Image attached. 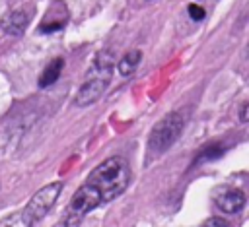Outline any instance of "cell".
<instances>
[{
    "label": "cell",
    "instance_id": "6da1fadb",
    "mask_svg": "<svg viewBox=\"0 0 249 227\" xmlns=\"http://www.w3.org/2000/svg\"><path fill=\"white\" fill-rule=\"evenodd\" d=\"M130 180V167H128V161L121 155H113L105 161H101L88 177V184H91L99 198H101V204L105 202H111L115 200L117 196H121L126 188Z\"/></svg>",
    "mask_w": 249,
    "mask_h": 227
},
{
    "label": "cell",
    "instance_id": "7a4b0ae2",
    "mask_svg": "<svg viewBox=\"0 0 249 227\" xmlns=\"http://www.w3.org/2000/svg\"><path fill=\"white\" fill-rule=\"evenodd\" d=\"M111 74H113V54L107 50H101L86 74V81L82 83V87L78 91L76 105L88 107V105L95 103L105 93V89L111 81Z\"/></svg>",
    "mask_w": 249,
    "mask_h": 227
},
{
    "label": "cell",
    "instance_id": "3957f363",
    "mask_svg": "<svg viewBox=\"0 0 249 227\" xmlns=\"http://www.w3.org/2000/svg\"><path fill=\"white\" fill-rule=\"evenodd\" d=\"M60 190H62V184H60V182H53V184H49V186H43L41 190H37V192L31 196V200L27 202V206H25L19 213L12 215L10 219L0 221V225H2V227H4V225H21V227H27V225L39 223V221L51 211V208L54 206V202H56Z\"/></svg>",
    "mask_w": 249,
    "mask_h": 227
},
{
    "label": "cell",
    "instance_id": "277c9868",
    "mask_svg": "<svg viewBox=\"0 0 249 227\" xmlns=\"http://www.w3.org/2000/svg\"><path fill=\"white\" fill-rule=\"evenodd\" d=\"M183 124H185V120H183L181 113H177V111L167 113L150 132V138H148L150 151L163 153L165 149H169L175 144V140L181 136Z\"/></svg>",
    "mask_w": 249,
    "mask_h": 227
},
{
    "label": "cell",
    "instance_id": "5b68a950",
    "mask_svg": "<svg viewBox=\"0 0 249 227\" xmlns=\"http://www.w3.org/2000/svg\"><path fill=\"white\" fill-rule=\"evenodd\" d=\"M99 204H101V198H99L97 190L91 184L86 182L84 186H80L74 192V196H72V200L68 204V210H66V219H62V225H76V223H80L82 215L89 213Z\"/></svg>",
    "mask_w": 249,
    "mask_h": 227
},
{
    "label": "cell",
    "instance_id": "8992f818",
    "mask_svg": "<svg viewBox=\"0 0 249 227\" xmlns=\"http://www.w3.org/2000/svg\"><path fill=\"white\" fill-rule=\"evenodd\" d=\"M245 202H247V198L239 188L222 186L216 192V206L226 213H237L239 210H243Z\"/></svg>",
    "mask_w": 249,
    "mask_h": 227
},
{
    "label": "cell",
    "instance_id": "52a82bcc",
    "mask_svg": "<svg viewBox=\"0 0 249 227\" xmlns=\"http://www.w3.org/2000/svg\"><path fill=\"white\" fill-rule=\"evenodd\" d=\"M27 19H29V17H27V14H25L23 10H16V12L6 14V16L2 17L0 25H2L4 31L10 33V35H21L23 29H25V25H27Z\"/></svg>",
    "mask_w": 249,
    "mask_h": 227
},
{
    "label": "cell",
    "instance_id": "ba28073f",
    "mask_svg": "<svg viewBox=\"0 0 249 227\" xmlns=\"http://www.w3.org/2000/svg\"><path fill=\"white\" fill-rule=\"evenodd\" d=\"M62 68H64V60H62V58L51 60V62L47 64V68L43 70L41 78H39V87H49V85H53V83L60 78Z\"/></svg>",
    "mask_w": 249,
    "mask_h": 227
},
{
    "label": "cell",
    "instance_id": "9c48e42d",
    "mask_svg": "<svg viewBox=\"0 0 249 227\" xmlns=\"http://www.w3.org/2000/svg\"><path fill=\"white\" fill-rule=\"evenodd\" d=\"M140 60H142V52H140L138 49L126 52V54L123 56V60L119 62V72H121V76H124V78L130 76V74L136 70V66H138Z\"/></svg>",
    "mask_w": 249,
    "mask_h": 227
},
{
    "label": "cell",
    "instance_id": "30bf717a",
    "mask_svg": "<svg viewBox=\"0 0 249 227\" xmlns=\"http://www.w3.org/2000/svg\"><path fill=\"white\" fill-rule=\"evenodd\" d=\"M224 153V146H208L206 149H202L196 157V163H202V161H210V159H216Z\"/></svg>",
    "mask_w": 249,
    "mask_h": 227
},
{
    "label": "cell",
    "instance_id": "8fae6325",
    "mask_svg": "<svg viewBox=\"0 0 249 227\" xmlns=\"http://www.w3.org/2000/svg\"><path fill=\"white\" fill-rule=\"evenodd\" d=\"M189 16H191L195 21H202V19H204V16H206V12H204V8H202V6L189 4Z\"/></svg>",
    "mask_w": 249,
    "mask_h": 227
},
{
    "label": "cell",
    "instance_id": "7c38bea8",
    "mask_svg": "<svg viewBox=\"0 0 249 227\" xmlns=\"http://www.w3.org/2000/svg\"><path fill=\"white\" fill-rule=\"evenodd\" d=\"M204 225H206V227H212V225H220V227H230L231 223H230V221H224V219H208V221H204Z\"/></svg>",
    "mask_w": 249,
    "mask_h": 227
},
{
    "label": "cell",
    "instance_id": "4fadbf2b",
    "mask_svg": "<svg viewBox=\"0 0 249 227\" xmlns=\"http://www.w3.org/2000/svg\"><path fill=\"white\" fill-rule=\"evenodd\" d=\"M247 111H249V103L245 101V103L241 105V111H239V120H241V122H247V118H249V116H247Z\"/></svg>",
    "mask_w": 249,
    "mask_h": 227
}]
</instances>
